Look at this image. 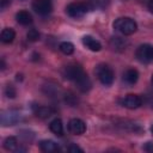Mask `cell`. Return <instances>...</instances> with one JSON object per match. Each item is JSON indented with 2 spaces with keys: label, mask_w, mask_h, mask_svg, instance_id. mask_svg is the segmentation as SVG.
<instances>
[{
  "label": "cell",
  "mask_w": 153,
  "mask_h": 153,
  "mask_svg": "<svg viewBox=\"0 0 153 153\" xmlns=\"http://www.w3.org/2000/svg\"><path fill=\"white\" fill-rule=\"evenodd\" d=\"M26 37L30 42H36L39 39V32L36 30V29H31L29 30V32L26 33Z\"/></svg>",
  "instance_id": "21"
},
{
  "label": "cell",
  "mask_w": 153,
  "mask_h": 153,
  "mask_svg": "<svg viewBox=\"0 0 153 153\" xmlns=\"http://www.w3.org/2000/svg\"><path fill=\"white\" fill-rule=\"evenodd\" d=\"M67 151L68 152H82V148H80L79 146H75V145H71L67 147Z\"/></svg>",
  "instance_id": "23"
},
{
  "label": "cell",
  "mask_w": 153,
  "mask_h": 153,
  "mask_svg": "<svg viewBox=\"0 0 153 153\" xmlns=\"http://www.w3.org/2000/svg\"><path fill=\"white\" fill-rule=\"evenodd\" d=\"M16 20L20 25H30L32 23V16L29 11H19L16 14Z\"/></svg>",
  "instance_id": "14"
},
{
  "label": "cell",
  "mask_w": 153,
  "mask_h": 153,
  "mask_svg": "<svg viewBox=\"0 0 153 153\" xmlns=\"http://www.w3.org/2000/svg\"><path fill=\"white\" fill-rule=\"evenodd\" d=\"M151 131H152V134H153V126L151 127Z\"/></svg>",
  "instance_id": "29"
},
{
  "label": "cell",
  "mask_w": 153,
  "mask_h": 153,
  "mask_svg": "<svg viewBox=\"0 0 153 153\" xmlns=\"http://www.w3.org/2000/svg\"><path fill=\"white\" fill-rule=\"evenodd\" d=\"M121 105L127 109H137L142 105V98L137 94H127L121 99Z\"/></svg>",
  "instance_id": "7"
},
{
  "label": "cell",
  "mask_w": 153,
  "mask_h": 153,
  "mask_svg": "<svg viewBox=\"0 0 153 153\" xmlns=\"http://www.w3.org/2000/svg\"><path fill=\"white\" fill-rule=\"evenodd\" d=\"M33 112L37 117L39 118H48L53 115L54 110L50 108V106H43V105H35L33 106Z\"/></svg>",
  "instance_id": "13"
},
{
  "label": "cell",
  "mask_w": 153,
  "mask_h": 153,
  "mask_svg": "<svg viewBox=\"0 0 153 153\" xmlns=\"http://www.w3.org/2000/svg\"><path fill=\"white\" fill-rule=\"evenodd\" d=\"M5 94H6L8 98H14L16 94H17V91H16V88H14L12 85H7V86L5 87Z\"/></svg>",
  "instance_id": "22"
},
{
  "label": "cell",
  "mask_w": 153,
  "mask_h": 153,
  "mask_svg": "<svg viewBox=\"0 0 153 153\" xmlns=\"http://www.w3.org/2000/svg\"><path fill=\"white\" fill-rule=\"evenodd\" d=\"M114 29L124 36H129L137 30V24L129 17H121L114 22Z\"/></svg>",
  "instance_id": "2"
},
{
  "label": "cell",
  "mask_w": 153,
  "mask_h": 153,
  "mask_svg": "<svg viewBox=\"0 0 153 153\" xmlns=\"http://www.w3.org/2000/svg\"><path fill=\"white\" fill-rule=\"evenodd\" d=\"M59 49L62 54L65 55H72L74 53V44L72 42H68V41H65V42H61L60 45H59Z\"/></svg>",
  "instance_id": "19"
},
{
  "label": "cell",
  "mask_w": 153,
  "mask_h": 153,
  "mask_svg": "<svg viewBox=\"0 0 153 153\" xmlns=\"http://www.w3.org/2000/svg\"><path fill=\"white\" fill-rule=\"evenodd\" d=\"M68 130L74 135H81L86 131V123L80 118H72L68 122Z\"/></svg>",
  "instance_id": "8"
},
{
  "label": "cell",
  "mask_w": 153,
  "mask_h": 153,
  "mask_svg": "<svg viewBox=\"0 0 153 153\" xmlns=\"http://www.w3.org/2000/svg\"><path fill=\"white\" fill-rule=\"evenodd\" d=\"M110 45H111V48H112L114 50H116V51H123V50H126L127 42H126L123 38L118 37V36H114V37H111V39H110Z\"/></svg>",
  "instance_id": "16"
},
{
  "label": "cell",
  "mask_w": 153,
  "mask_h": 153,
  "mask_svg": "<svg viewBox=\"0 0 153 153\" xmlns=\"http://www.w3.org/2000/svg\"><path fill=\"white\" fill-rule=\"evenodd\" d=\"M49 129H50L55 135L61 136V135L63 134V124H62V121H61L60 118L53 120V121L49 123Z\"/></svg>",
  "instance_id": "18"
},
{
  "label": "cell",
  "mask_w": 153,
  "mask_h": 153,
  "mask_svg": "<svg viewBox=\"0 0 153 153\" xmlns=\"http://www.w3.org/2000/svg\"><path fill=\"white\" fill-rule=\"evenodd\" d=\"M82 44H84L87 49H90L91 51H99V50L102 49L100 42H99L98 39H96L94 37L90 36V35H86V36L82 37Z\"/></svg>",
  "instance_id": "9"
},
{
  "label": "cell",
  "mask_w": 153,
  "mask_h": 153,
  "mask_svg": "<svg viewBox=\"0 0 153 153\" xmlns=\"http://www.w3.org/2000/svg\"><path fill=\"white\" fill-rule=\"evenodd\" d=\"M1 69H5V61L1 60Z\"/></svg>",
  "instance_id": "26"
},
{
  "label": "cell",
  "mask_w": 153,
  "mask_h": 153,
  "mask_svg": "<svg viewBox=\"0 0 153 153\" xmlns=\"http://www.w3.org/2000/svg\"><path fill=\"white\" fill-rule=\"evenodd\" d=\"M149 105L153 108V98H151V99H149Z\"/></svg>",
  "instance_id": "27"
},
{
  "label": "cell",
  "mask_w": 153,
  "mask_h": 153,
  "mask_svg": "<svg viewBox=\"0 0 153 153\" xmlns=\"http://www.w3.org/2000/svg\"><path fill=\"white\" fill-rule=\"evenodd\" d=\"M135 56L142 63L153 62V45L148 44V43L139 45L136 51H135Z\"/></svg>",
  "instance_id": "5"
},
{
  "label": "cell",
  "mask_w": 153,
  "mask_h": 153,
  "mask_svg": "<svg viewBox=\"0 0 153 153\" xmlns=\"http://www.w3.org/2000/svg\"><path fill=\"white\" fill-rule=\"evenodd\" d=\"M4 147H5V149H7V151H14V152L25 151L24 148H20V147H19L18 140H17L14 136H8V137H6L5 141H4Z\"/></svg>",
  "instance_id": "15"
},
{
  "label": "cell",
  "mask_w": 153,
  "mask_h": 153,
  "mask_svg": "<svg viewBox=\"0 0 153 153\" xmlns=\"http://www.w3.org/2000/svg\"><path fill=\"white\" fill-rule=\"evenodd\" d=\"M63 76L71 81H73L78 90L81 92H87L92 87V82L88 78V75L85 73L81 66L76 63H72L65 67L63 69Z\"/></svg>",
  "instance_id": "1"
},
{
  "label": "cell",
  "mask_w": 153,
  "mask_h": 153,
  "mask_svg": "<svg viewBox=\"0 0 153 153\" xmlns=\"http://www.w3.org/2000/svg\"><path fill=\"white\" fill-rule=\"evenodd\" d=\"M14 38H16V32H14L13 29H11V27H5V29H2L1 35H0V39H1L2 43H6V44L12 43Z\"/></svg>",
  "instance_id": "17"
},
{
  "label": "cell",
  "mask_w": 153,
  "mask_h": 153,
  "mask_svg": "<svg viewBox=\"0 0 153 153\" xmlns=\"http://www.w3.org/2000/svg\"><path fill=\"white\" fill-rule=\"evenodd\" d=\"M20 120V115L13 111H7L2 112L1 115V123L2 126H13Z\"/></svg>",
  "instance_id": "10"
},
{
  "label": "cell",
  "mask_w": 153,
  "mask_h": 153,
  "mask_svg": "<svg viewBox=\"0 0 153 153\" xmlns=\"http://www.w3.org/2000/svg\"><path fill=\"white\" fill-rule=\"evenodd\" d=\"M38 147L42 152H45V153H54L60 149L57 143L54 142L53 140H41L38 142Z\"/></svg>",
  "instance_id": "11"
},
{
  "label": "cell",
  "mask_w": 153,
  "mask_h": 153,
  "mask_svg": "<svg viewBox=\"0 0 153 153\" xmlns=\"http://www.w3.org/2000/svg\"><path fill=\"white\" fill-rule=\"evenodd\" d=\"M91 10L88 2H71L66 6V13L71 17V18H81L82 16H85L88 11Z\"/></svg>",
  "instance_id": "4"
},
{
  "label": "cell",
  "mask_w": 153,
  "mask_h": 153,
  "mask_svg": "<svg viewBox=\"0 0 153 153\" xmlns=\"http://www.w3.org/2000/svg\"><path fill=\"white\" fill-rule=\"evenodd\" d=\"M32 10L39 16H48L53 11V4L50 0H33Z\"/></svg>",
  "instance_id": "6"
},
{
  "label": "cell",
  "mask_w": 153,
  "mask_h": 153,
  "mask_svg": "<svg viewBox=\"0 0 153 153\" xmlns=\"http://www.w3.org/2000/svg\"><path fill=\"white\" fill-rule=\"evenodd\" d=\"M109 4V0H90L88 5L91 7V10H96V8H105Z\"/></svg>",
  "instance_id": "20"
},
{
  "label": "cell",
  "mask_w": 153,
  "mask_h": 153,
  "mask_svg": "<svg viewBox=\"0 0 153 153\" xmlns=\"http://www.w3.org/2000/svg\"><path fill=\"white\" fill-rule=\"evenodd\" d=\"M6 5H7V1L6 0H1V10H5Z\"/></svg>",
  "instance_id": "25"
},
{
  "label": "cell",
  "mask_w": 153,
  "mask_h": 153,
  "mask_svg": "<svg viewBox=\"0 0 153 153\" xmlns=\"http://www.w3.org/2000/svg\"><path fill=\"white\" fill-rule=\"evenodd\" d=\"M139 79V72L134 68H129L127 69L124 73H123V81L127 84V85H134L136 84Z\"/></svg>",
  "instance_id": "12"
},
{
  "label": "cell",
  "mask_w": 153,
  "mask_h": 153,
  "mask_svg": "<svg viewBox=\"0 0 153 153\" xmlns=\"http://www.w3.org/2000/svg\"><path fill=\"white\" fill-rule=\"evenodd\" d=\"M94 73L98 78V80L105 85V86H110L112 85L114 82V79H115V73L112 71V68L105 63H99L96 69H94Z\"/></svg>",
  "instance_id": "3"
},
{
  "label": "cell",
  "mask_w": 153,
  "mask_h": 153,
  "mask_svg": "<svg viewBox=\"0 0 153 153\" xmlns=\"http://www.w3.org/2000/svg\"><path fill=\"white\" fill-rule=\"evenodd\" d=\"M151 81H152V85H153V74H152V79H151Z\"/></svg>",
  "instance_id": "28"
},
{
  "label": "cell",
  "mask_w": 153,
  "mask_h": 153,
  "mask_svg": "<svg viewBox=\"0 0 153 153\" xmlns=\"http://www.w3.org/2000/svg\"><path fill=\"white\" fill-rule=\"evenodd\" d=\"M148 10L153 13V0H149L148 1Z\"/></svg>",
  "instance_id": "24"
}]
</instances>
